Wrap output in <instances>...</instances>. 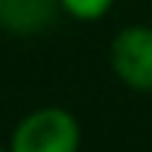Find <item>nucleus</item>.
<instances>
[{"mask_svg":"<svg viewBox=\"0 0 152 152\" xmlns=\"http://www.w3.org/2000/svg\"><path fill=\"white\" fill-rule=\"evenodd\" d=\"M112 3L115 0H59L62 12L78 19V22H96V19H102L112 10Z\"/></svg>","mask_w":152,"mask_h":152,"instance_id":"4","label":"nucleus"},{"mask_svg":"<svg viewBox=\"0 0 152 152\" xmlns=\"http://www.w3.org/2000/svg\"><path fill=\"white\" fill-rule=\"evenodd\" d=\"M0 152H10V149H3V146H0Z\"/></svg>","mask_w":152,"mask_h":152,"instance_id":"5","label":"nucleus"},{"mask_svg":"<svg viewBox=\"0 0 152 152\" xmlns=\"http://www.w3.org/2000/svg\"><path fill=\"white\" fill-rule=\"evenodd\" d=\"M109 65L134 93H152V25H127L112 37Z\"/></svg>","mask_w":152,"mask_h":152,"instance_id":"2","label":"nucleus"},{"mask_svg":"<svg viewBox=\"0 0 152 152\" xmlns=\"http://www.w3.org/2000/svg\"><path fill=\"white\" fill-rule=\"evenodd\" d=\"M59 12V0H0V28L12 37H31L50 28Z\"/></svg>","mask_w":152,"mask_h":152,"instance_id":"3","label":"nucleus"},{"mask_svg":"<svg viewBox=\"0 0 152 152\" xmlns=\"http://www.w3.org/2000/svg\"><path fill=\"white\" fill-rule=\"evenodd\" d=\"M10 152H81V124L62 106H40L16 124Z\"/></svg>","mask_w":152,"mask_h":152,"instance_id":"1","label":"nucleus"}]
</instances>
